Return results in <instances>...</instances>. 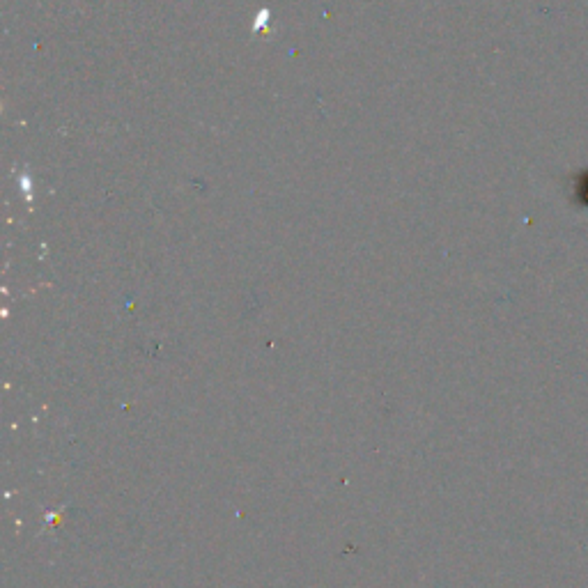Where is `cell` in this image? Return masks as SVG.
<instances>
[{
    "mask_svg": "<svg viewBox=\"0 0 588 588\" xmlns=\"http://www.w3.org/2000/svg\"><path fill=\"white\" fill-rule=\"evenodd\" d=\"M586 189H588V184H586ZM586 198H588V191H586ZM588 205V203H586Z\"/></svg>",
    "mask_w": 588,
    "mask_h": 588,
    "instance_id": "obj_1",
    "label": "cell"
}]
</instances>
